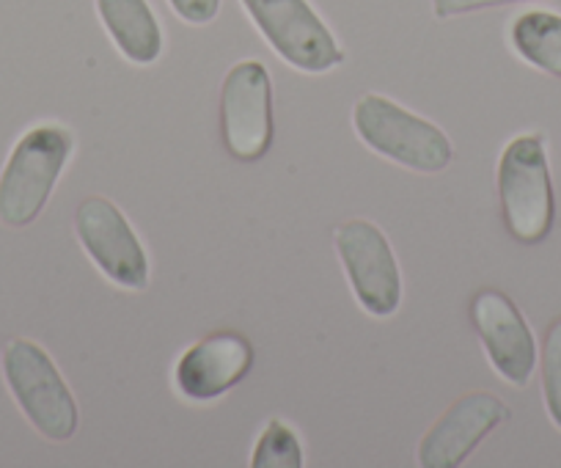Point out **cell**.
Listing matches in <instances>:
<instances>
[{"label": "cell", "mask_w": 561, "mask_h": 468, "mask_svg": "<svg viewBox=\"0 0 561 468\" xmlns=\"http://www.w3.org/2000/svg\"><path fill=\"white\" fill-rule=\"evenodd\" d=\"M510 3H526V0H433L435 14H438L440 20L457 18V14L479 12V9L510 7Z\"/></svg>", "instance_id": "cell-17"}, {"label": "cell", "mask_w": 561, "mask_h": 468, "mask_svg": "<svg viewBox=\"0 0 561 468\" xmlns=\"http://www.w3.org/2000/svg\"><path fill=\"white\" fill-rule=\"evenodd\" d=\"M506 419H510V408L488 391H473V395L460 397L421 438L419 466H462L468 455Z\"/></svg>", "instance_id": "cell-10"}, {"label": "cell", "mask_w": 561, "mask_h": 468, "mask_svg": "<svg viewBox=\"0 0 561 468\" xmlns=\"http://www.w3.org/2000/svg\"><path fill=\"white\" fill-rule=\"evenodd\" d=\"M510 39L523 61L561 78V14L523 12L512 23Z\"/></svg>", "instance_id": "cell-13"}, {"label": "cell", "mask_w": 561, "mask_h": 468, "mask_svg": "<svg viewBox=\"0 0 561 468\" xmlns=\"http://www.w3.org/2000/svg\"><path fill=\"white\" fill-rule=\"evenodd\" d=\"M72 133L39 125L25 133L0 171V220L12 229L34 224L72 158Z\"/></svg>", "instance_id": "cell-2"}, {"label": "cell", "mask_w": 561, "mask_h": 468, "mask_svg": "<svg viewBox=\"0 0 561 468\" xmlns=\"http://www.w3.org/2000/svg\"><path fill=\"white\" fill-rule=\"evenodd\" d=\"M169 3L180 14V20L191 25L213 23L220 12V0H169Z\"/></svg>", "instance_id": "cell-16"}, {"label": "cell", "mask_w": 561, "mask_h": 468, "mask_svg": "<svg viewBox=\"0 0 561 468\" xmlns=\"http://www.w3.org/2000/svg\"><path fill=\"white\" fill-rule=\"evenodd\" d=\"M353 127L371 152L419 174H438L455 158L449 136L438 125L382 94H366L355 102Z\"/></svg>", "instance_id": "cell-1"}, {"label": "cell", "mask_w": 561, "mask_h": 468, "mask_svg": "<svg viewBox=\"0 0 561 468\" xmlns=\"http://www.w3.org/2000/svg\"><path fill=\"white\" fill-rule=\"evenodd\" d=\"M253 367V344L237 331H218L198 339L182 353L174 384L185 400L209 402L234 389Z\"/></svg>", "instance_id": "cell-11"}, {"label": "cell", "mask_w": 561, "mask_h": 468, "mask_svg": "<svg viewBox=\"0 0 561 468\" xmlns=\"http://www.w3.org/2000/svg\"><path fill=\"white\" fill-rule=\"evenodd\" d=\"M96 14L129 64L149 67L163 53V28L149 0H96Z\"/></svg>", "instance_id": "cell-12"}, {"label": "cell", "mask_w": 561, "mask_h": 468, "mask_svg": "<svg viewBox=\"0 0 561 468\" xmlns=\"http://www.w3.org/2000/svg\"><path fill=\"white\" fill-rule=\"evenodd\" d=\"M220 136L240 163H256L273 144V83L264 64L240 61L220 89Z\"/></svg>", "instance_id": "cell-7"}, {"label": "cell", "mask_w": 561, "mask_h": 468, "mask_svg": "<svg viewBox=\"0 0 561 468\" xmlns=\"http://www.w3.org/2000/svg\"><path fill=\"white\" fill-rule=\"evenodd\" d=\"M471 322L484 344L490 364L495 373L515 389L531 380L537 367V342L510 295L499 289H482L471 300Z\"/></svg>", "instance_id": "cell-9"}, {"label": "cell", "mask_w": 561, "mask_h": 468, "mask_svg": "<svg viewBox=\"0 0 561 468\" xmlns=\"http://www.w3.org/2000/svg\"><path fill=\"white\" fill-rule=\"evenodd\" d=\"M253 468H304V446L289 424L267 422L251 457Z\"/></svg>", "instance_id": "cell-14"}, {"label": "cell", "mask_w": 561, "mask_h": 468, "mask_svg": "<svg viewBox=\"0 0 561 468\" xmlns=\"http://www.w3.org/2000/svg\"><path fill=\"white\" fill-rule=\"evenodd\" d=\"M240 3L259 34L289 67L322 75L344 61L336 36L309 7V0H240Z\"/></svg>", "instance_id": "cell-5"}, {"label": "cell", "mask_w": 561, "mask_h": 468, "mask_svg": "<svg viewBox=\"0 0 561 468\" xmlns=\"http://www.w3.org/2000/svg\"><path fill=\"white\" fill-rule=\"evenodd\" d=\"M75 231L91 262L116 287H149V256L116 204L102 196L83 198L75 213Z\"/></svg>", "instance_id": "cell-8"}, {"label": "cell", "mask_w": 561, "mask_h": 468, "mask_svg": "<svg viewBox=\"0 0 561 468\" xmlns=\"http://www.w3.org/2000/svg\"><path fill=\"white\" fill-rule=\"evenodd\" d=\"M539 369H542L545 408H548L550 422L561 430V317L550 322L548 333H545Z\"/></svg>", "instance_id": "cell-15"}, {"label": "cell", "mask_w": 561, "mask_h": 468, "mask_svg": "<svg viewBox=\"0 0 561 468\" xmlns=\"http://www.w3.org/2000/svg\"><path fill=\"white\" fill-rule=\"evenodd\" d=\"M333 243L360 309L371 317L397 315L402 304V273L380 226L364 218L347 220L336 226Z\"/></svg>", "instance_id": "cell-6"}, {"label": "cell", "mask_w": 561, "mask_h": 468, "mask_svg": "<svg viewBox=\"0 0 561 468\" xmlns=\"http://www.w3.org/2000/svg\"><path fill=\"white\" fill-rule=\"evenodd\" d=\"M3 378L36 433L50 441H69L78 433V402L53 358L31 339H12L3 347Z\"/></svg>", "instance_id": "cell-4"}, {"label": "cell", "mask_w": 561, "mask_h": 468, "mask_svg": "<svg viewBox=\"0 0 561 468\" xmlns=\"http://www.w3.org/2000/svg\"><path fill=\"white\" fill-rule=\"evenodd\" d=\"M499 196L504 224L523 246L542 243L553 226V182L542 136H517L499 160Z\"/></svg>", "instance_id": "cell-3"}]
</instances>
